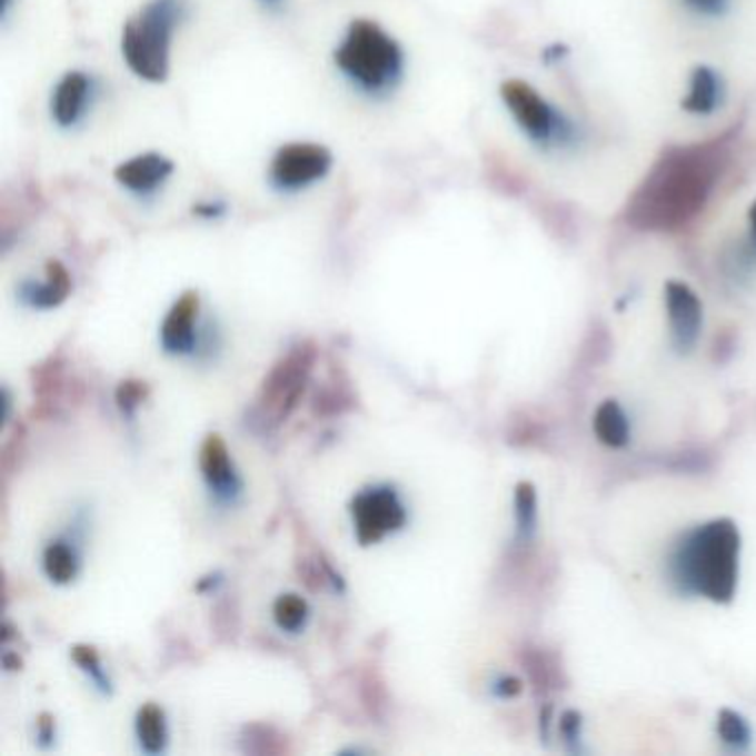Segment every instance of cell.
Segmentation results:
<instances>
[{
    "label": "cell",
    "instance_id": "28",
    "mask_svg": "<svg viewBox=\"0 0 756 756\" xmlns=\"http://www.w3.org/2000/svg\"><path fill=\"white\" fill-rule=\"evenodd\" d=\"M495 693L501 697V699H513L521 693V682L515 679V677H504L495 684Z\"/></svg>",
    "mask_w": 756,
    "mask_h": 756
},
{
    "label": "cell",
    "instance_id": "29",
    "mask_svg": "<svg viewBox=\"0 0 756 756\" xmlns=\"http://www.w3.org/2000/svg\"><path fill=\"white\" fill-rule=\"evenodd\" d=\"M200 218H218L225 213V205L222 202H202L193 209Z\"/></svg>",
    "mask_w": 756,
    "mask_h": 756
},
{
    "label": "cell",
    "instance_id": "25",
    "mask_svg": "<svg viewBox=\"0 0 756 756\" xmlns=\"http://www.w3.org/2000/svg\"><path fill=\"white\" fill-rule=\"evenodd\" d=\"M71 657H73V662L82 668V670H87V673H91L100 684H102V673H100V662H98V655H96V650L93 648H89V646H76L73 650H71Z\"/></svg>",
    "mask_w": 756,
    "mask_h": 756
},
{
    "label": "cell",
    "instance_id": "2",
    "mask_svg": "<svg viewBox=\"0 0 756 756\" xmlns=\"http://www.w3.org/2000/svg\"><path fill=\"white\" fill-rule=\"evenodd\" d=\"M742 535L733 519H713L690 530L673 555L675 581L693 595L728 604L739 581Z\"/></svg>",
    "mask_w": 756,
    "mask_h": 756
},
{
    "label": "cell",
    "instance_id": "30",
    "mask_svg": "<svg viewBox=\"0 0 756 756\" xmlns=\"http://www.w3.org/2000/svg\"><path fill=\"white\" fill-rule=\"evenodd\" d=\"M748 245L756 253V200L748 209Z\"/></svg>",
    "mask_w": 756,
    "mask_h": 756
},
{
    "label": "cell",
    "instance_id": "9",
    "mask_svg": "<svg viewBox=\"0 0 756 756\" xmlns=\"http://www.w3.org/2000/svg\"><path fill=\"white\" fill-rule=\"evenodd\" d=\"M666 311L670 322V336L679 351H690L702 334L704 305L699 296L684 282L666 285Z\"/></svg>",
    "mask_w": 756,
    "mask_h": 756
},
{
    "label": "cell",
    "instance_id": "1",
    "mask_svg": "<svg viewBox=\"0 0 756 756\" xmlns=\"http://www.w3.org/2000/svg\"><path fill=\"white\" fill-rule=\"evenodd\" d=\"M724 169L719 140L668 149L628 200V222L641 231L684 229L706 209Z\"/></svg>",
    "mask_w": 756,
    "mask_h": 756
},
{
    "label": "cell",
    "instance_id": "15",
    "mask_svg": "<svg viewBox=\"0 0 756 756\" xmlns=\"http://www.w3.org/2000/svg\"><path fill=\"white\" fill-rule=\"evenodd\" d=\"M595 435L601 444L610 448H624L630 439V421L626 410L615 399H606L593 419Z\"/></svg>",
    "mask_w": 756,
    "mask_h": 756
},
{
    "label": "cell",
    "instance_id": "3",
    "mask_svg": "<svg viewBox=\"0 0 756 756\" xmlns=\"http://www.w3.org/2000/svg\"><path fill=\"white\" fill-rule=\"evenodd\" d=\"M185 0H151L122 29V58L147 82H165L171 69V42L185 20Z\"/></svg>",
    "mask_w": 756,
    "mask_h": 756
},
{
    "label": "cell",
    "instance_id": "21",
    "mask_svg": "<svg viewBox=\"0 0 756 756\" xmlns=\"http://www.w3.org/2000/svg\"><path fill=\"white\" fill-rule=\"evenodd\" d=\"M44 573L56 584H67L76 577V557L64 544H51L44 550Z\"/></svg>",
    "mask_w": 756,
    "mask_h": 756
},
{
    "label": "cell",
    "instance_id": "23",
    "mask_svg": "<svg viewBox=\"0 0 756 756\" xmlns=\"http://www.w3.org/2000/svg\"><path fill=\"white\" fill-rule=\"evenodd\" d=\"M521 664L526 666V673L530 675V679L541 688H555V670L548 662V657H544V653H539L537 648H526L521 655Z\"/></svg>",
    "mask_w": 756,
    "mask_h": 756
},
{
    "label": "cell",
    "instance_id": "22",
    "mask_svg": "<svg viewBox=\"0 0 756 756\" xmlns=\"http://www.w3.org/2000/svg\"><path fill=\"white\" fill-rule=\"evenodd\" d=\"M307 615H309V608H307V601L298 595H282L276 606H273V619L276 624L282 628V630H289V633H296L305 626L307 621Z\"/></svg>",
    "mask_w": 756,
    "mask_h": 756
},
{
    "label": "cell",
    "instance_id": "32",
    "mask_svg": "<svg viewBox=\"0 0 756 756\" xmlns=\"http://www.w3.org/2000/svg\"><path fill=\"white\" fill-rule=\"evenodd\" d=\"M11 0H2V16H7V9H9Z\"/></svg>",
    "mask_w": 756,
    "mask_h": 756
},
{
    "label": "cell",
    "instance_id": "10",
    "mask_svg": "<svg viewBox=\"0 0 756 756\" xmlns=\"http://www.w3.org/2000/svg\"><path fill=\"white\" fill-rule=\"evenodd\" d=\"M173 173V162L162 153H140L120 162L113 171L116 182L140 198L158 193Z\"/></svg>",
    "mask_w": 756,
    "mask_h": 756
},
{
    "label": "cell",
    "instance_id": "16",
    "mask_svg": "<svg viewBox=\"0 0 756 756\" xmlns=\"http://www.w3.org/2000/svg\"><path fill=\"white\" fill-rule=\"evenodd\" d=\"M69 291H71V280H69L67 269L58 260H51L47 262L44 285L31 291V302L40 309H53L67 300Z\"/></svg>",
    "mask_w": 756,
    "mask_h": 756
},
{
    "label": "cell",
    "instance_id": "31",
    "mask_svg": "<svg viewBox=\"0 0 756 756\" xmlns=\"http://www.w3.org/2000/svg\"><path fill=\"white\" fill-rule=\"evenodd\" d=\"M49 726H51L49 717H47V715H42V722H40V737H42V742H49V739H51V730H49Z\"/></svg>",
    "mask_w": 756,
    "mask_h": 756
},
{
    "label": "cell",
    "instance_id": "6",
    "mask_svg": "<svg viewBox=\"0 0 756 756\" xmlns=\"http://www.w3.org/2000/svg\"><path fill=\"white\" fill-rule=\"evenodd\" d=\"M501 100L519 129L539 147H564L575 142L577 127L553 107L533 84L510 78L501 84Z\"/></svg>",
    "mask_w": 756,
    "mask_h": 756
},
{
    "label": "cell",
    "instance_id": "19",
    "mask_svg": "<svg viewBox=\"0 0 756 756\" xmlns=\"http://www.w3.org/2000/svg\"><path fill=\"white\" fill-rule=\"evenodd\" d=\"M242 750L251 755H282L287 753V742L276 728L253 724L242 733Z\"/></svg>",
    "mask_w": 756,
    "mask_h": 756
},
{
    "label": "cell",
    "instance_id": "12",
    "mask_svg": "<svg viewBox=\"0 0 756 756\" xmlns=\"http://www.w3.org/2000/svg\"><path fill=\"white\" fill-rule=\"evenodd\" d=\"M198 294H185L169 311L162 325V345L169 351H189L193 345V320L198 316Z\"/></svg>",
    "mask_w": 756,
    "mask_h": 756
},
{
    "label": "cell",
    "instance_id": "24",
    "mask_svg": "<svg viewBox=\"0 0 756 756\" xmlns=\"http://www.w3.org/2000/svg\"><path fill=\"white\" fill-rule=\"evenodd\" d=\"M147 395V386L142 381H122L116 390V399H118V406L122 408V412L131 415L133 408L145 399Z\"/></svg>",
    "mask_w": 756,
    "mask_h": 756
},
{
    "label": "cell",
    "instance_id": "13",
    "mask_svg": "<svg viewBox=\"0 0 756 756\" xmlns=\"http://www.w3.org/2000/svg\"><path fill=\"white\" fill-rule=\"evenodd\" d=\"M722 98H724L722 76L708 64L695 67L690 76L688 96L684 98L682 107L693 116H713L722 105Z\"/></svg>",
    "mask_w": 756,
    "mask_h": 756
},
{
    "label": "cell",
    "instance_id": "20",
    "mask_svg": "<svg viewBox=\"0 0 756 756\" xmlns=\"http://www.w3.org/2000/svg\"><path fill=\"white\" fill-rule=\"evenodd\" d=\"M719 737L726 746L735 748V750H746L753 742V730L748 726V722L737 715L735 710H722L719 713V724H717Z\"/></svg>",
    "mask_w": 756,
    "mask_h": 756
},
{
    "label": "cell",
    "instance_id": "18",
    "mask_svg": "<svg viewBox=\"0 0 756 756\" xmlns=\"http://www.w3.org/2000/svg\"><path fill=\"white\" fill-rule=\"evenodd\" d=\"M136 733L138 739L142 744V748L147 753H160L167 739V730H165V715L158 706L149 704L138 713V722H136Z\"/></svg>",
    "mask_w": 756,
    "mask_h": 756
},
{
    "label": "cell",
    "instance_id": "26",
    "mask_svg": "<svg viewBox=\"0 0 756 756\" xmlns=\"http://www.w3.org/2000/svg\"><path fill=\"white\" fill-rule=\"evenodd\" d=\"M561 728V737L566 739V744H577L579 742V730H581V717L575 710H568L561 715L559 722Z\"/></svg>",
    "mask_w": 756,
    "mask_h": 756
},
{
    "label": "cell",
    "instance_id": "27",
    "mask_svg": "<svg viewBox=\"0 0 756 756\" xmlns=\"http://www.w3.org/2000/svg\"><path fill=\"white\" fill-rule=\"evenodd\" d=\"M688 7H693L699 13L706 16H719L724 13V9L728 7V0H686Z\"/></svg>",
    "mask_w": 756,
    "mask_h": 756
},
{
    "label": "cell",
    "instance_id": "4",
    "mask_svg": "<svg viewBox=\"0 0 756 756\" xmlns=\"http://www.w3.org/2000/svg\"><path fill=\"white\" fill-rule=\"evenodd\" d=\"M336 64L354 84L379 93L392 89L399 80L404 56L378 22L356 20L336 51Z\"/></svg>",
    "mask_w": 756,
    "mask_h": 756
},
{
    "label": "cell",
    "instance_id": "8",
    "mask_svg": "<svg viewBox=\"0 0 756 756\" xmlns=\"http://www.w3.org/2000/svg\"><path fill=\"white\" fill-rule=\"evenodd\" d=\"M354 519H356V533L360 544H378L379 539L404 526L406 513L399 504L397 495L388 488L367 490L356 497L354 501Z\"/></svg>",
    "mask_w": 756,
    "mask_h": 756
},
{
    "label": "cell",
    "instance_id": "5",
    "mask_svg": "<svg viewBox=\"0 0 756 756\" xmlns=\"http://www.w3.org/2000/svg\"><path fill=\"white\" fill-rule=\"evenodd\" d=\"M316 358V347L311 342H302L282 356L262 379L256 410L267 428L280 426L296 410L311 378Z\"/></svg>",
    "mask_w": 756,
    "mask_h": 756
},
{
    "label": "cell",
    "instance_id": "33",
    "mask_svg": "<svg viewBox=\"0 0 756 756\" xmlns=\"http://www.w3.org/2000/svg\"><path fill=\"white\" fill-rule=\"evenodd\" d=\"M265 2H276V0H265Z\"/></svg>",
    "mask_w": 756,
    "mask_h": 756
},
{
    "label": "cell",
    "instance_id": "17",
    "mask_svg": "<svg viewBox=\"0 0 756 756\" xmlns=\"http://www.w3.org/2000/svg\"><path fill=\"white\" fill-rule=\"evenodd\" d=\"M515 524L519 541H528L537 530V493L528 481H519L515 488Z\"/></svg>",
    "mask_w": 756,
    "mask_h": 756
},
{
    "label": "cell",
    "instance_id": "7",
    "mask_svg": "<svg viewBox=\"0 0 756 756\" xmlns=\"http://www.w3.org/2000/svg\"><path fill=\"white\" fill-rule=\"evenodd\" d=\"M334 165L331 151L314 142L282 147L271 160V182L280 191H300L322 180Z\"/></svg>",
    "mask_w": 756,
    "mask_h": 756
},
{
    "label": "cell",
    "instance_id": "11",
    "mask_svg": "<svg viewBox=\"0 0 756 756\" xmlns=\"http://www.w3.org/2000/svg\"><path fill=\"white\" fill-rule=\"evenodd\" d=\"M93 84L82 71H69L51 93V118L58 127H73L82 120Z\"/></svg>",
    "mask_w": 756,
    "mask_h": 756
},
{
    "label": "cell",
    "instance_id": "14",
    "mask_svg": "<svg viewBox=\"0 0 756 756\" xmlns=\"http://www.w3.org/2000/svg\"><path fill=\"white\" fill-rule=\"evenodd\" d=\"M200 470H202V477L207 479V484L211 488H216L220 493L231 488L233 470H231L227 444L222 441L220 435H209L202 441V448H200Z\"/></svg>",
    "mask_w": 756,
    "mask_h": 756
}]
</instances>
